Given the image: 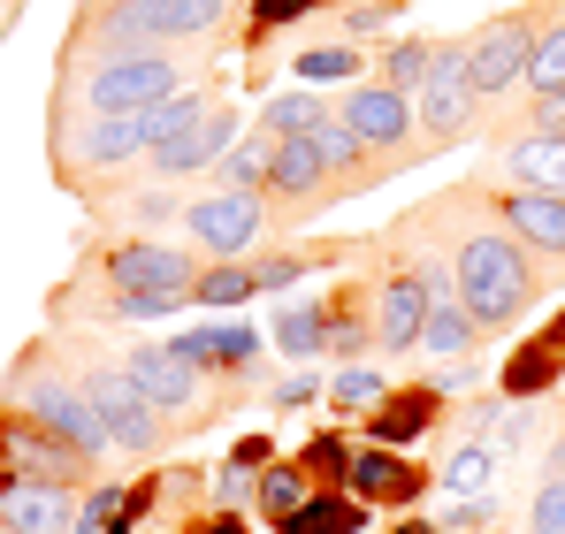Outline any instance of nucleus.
I'll use <instances>...</instances> for the list:
<instances>
[{
    "label": "nucleus",
    "mask_w": 565,
    "mask_h": 534,
    "mask_svg": "<svg viewBox=\"0 0 565 534\" xmlns=\"http://www.w3.org/2000/svg\"><path fill=\"white\" fill-rule=\"evenodd\" d=\"M451 282H459V306H467L481 329H512V321L535 306L527 245L504 237V229H467V237L451 245Z\"/></svg>",
    "instance_id": "obj_1"
},
{
    "label": "nucleus",
    "mask_w": 565,
    "mask_h": 534,
    "mask_svg": "<svg viewBox=\"0 0 565 534\" xmlns=\"http://www.w3.org/2000/svg\"><path fill=\"white\" fill-rule=\"evenodd\" d=\"M99 282L115 290V306H107L115 321H161V313L191 306L199 260L177 253V245H161V237H130V245H115L99 260Z\"/></svg>",
    "instance_id": "obj_2"
},
{
    "label": "nucleus",
    "mask_w": 565,
    "mask_h": 534,
    "mask_svg": "<svg viewBox=\"0 0 565 534\" xmlns=\"http://www.w3.org/2000/svg\"><path fill=\"white\" fill-rule=\"evenodd\" d=\"M184 62L177 54H115V62H85L70 70V99L85 115H146L161 107L169 92H184Z\"/></svg>",
    "instance_id": "obj_3"
},
{
    "label": "nucleus",
    "mask_w": 565,
    "mask_h": 534,
    "mask_svg": "<svg viewBox=\"0 0 565 534\" xmlns=\"http://www.w3.org/2000/svg\"><path fill=\"white\" fill-rule=\"evenodd\" d=\"M77 382H85V397H93V413H99V428H107V444H115V450L153 458V450L169 444V420L138 397V382H130L122 366H85Z\"/></svg>",
    "instance_id": "obj_4"
},
{
    "label": "nucleus",
    "mask_w": 565,
    "mask_h": 534,
    "mask_svg": "<svg viewBox=\"0 0 565 534\" xmlns=\"http://www.w3.org/2000/svg\"><path fill=\"white\" fill-rule=\"evenodd\" d=\"M15 405H23L46 436H62L70 450H85L93 466H99V450H115V444H107V428H99V413H93V397H85V382H62V374L39 366V374L15 382Z\"/></svg>",
    "instance_id": "obj_5"
},
{
    "label": "nucleus",
    "mask_w": 565,
    "mask_h": 534,
    "mask_svg": "<svg viewBox=\"0 0 565 534\" xmlns=\"http://www.w3.org/2000/svg\"><path fill=\"white\" fill-rule=\"evenodd\" d=\"M153 138H146V115H85L77 130L62 122V177H115L130 161H146Z\"/></svg>",
    "instance_id": "obj_6"
},
{
    "label": "nucleus",
    "mask_w": 565,
    "mask_h": 534,
    "mask_svg": "<svg viewBox=\"0 0 565 534\" xmlns=\"http://www.w3.org/2000/svg\"><path fill=\"white\" fill-rule=\"evenodd\" d=\"M436 298H444V275L436 267H390L375 282V313H367L382 352H397V359L420 352V329H428V306Z\"/></svg>",
    "instance_id": "obj_7"
},
{
    "label": "nucleus",
    "mask_w": 565,
    "mask_h": 534,
    "mask_svg": "<svg viewBox=\"0 0 565 534\" xmlns=\"http://www.w3.org/2000/svg\"><path fill=\"white\" fill-rule=\"evenodd\" d=\"M260 222H268V199H260V191H230V183H214L206 199H184L191 245L214 253V260H237V253L260 237Z\"/></svg>",
    "instance_id": "obj_8"
},
{
    "label": "nucleus",
    "mask_w": 565,
    "mask_h": 534,
    "mask_svg": "<svg viewBox=\"0 0 565 534\" xmlns=\"http://www.w3.org/2000/svg\"><path fill=\"white\" fill-rule=\"evenodd\" d=\"M122 374L138 382V397H146L169 428H191V420H199V389H206V382H199V366L177 359L169 344H130V352H122Z\"/></svg>",
    "instance_id": "obj_9"
},
{
    "label": "nucleus",
    "mask_w": 565,
    "mask_h": 534,
    "mask_svg": "<svg viewBox=\"0 0 565 534\" xmlns=\"http://www.w3.org/2000/svg\"><path fill=\"white\" fill-rule=\"evenodd\" d=\"M535 23L527 15H497L481 39L467 46V85L473 99H497V92H512V85H527V54H535Z\"/></svg>",
    "instance_id": "obj_10"
},
{
    "label": "nucleus",
    "mask_w": 565,
    "mask_h": 534,
    "mask_svg": "<svg viewBox=\"0 0 565 534\" xmlns=\"http://www.w3.org/2000/svg\"><path fill=\"white\" fill-rule=\"evenodd\" d=\"M467 115H473L467 46H436V62H428V77H420V107H413V122H420L436 146H451V138L467 130Z\"/></svg>",
    "instance_id": "obj_11"
},
{
    "label": "nucleus",
    "mask_w": 565,
    "mask_h": 534,
    "mask_svg": "<svg viewBox=\"0 0 565 534\" xmlns=\"http://www.w3.org/2000/svg\"><path fill=\"white\" fill-rule=\"evenodd\" d=\"M0 466H8V481H62V489H70L93 458H85V450H70L62 436H46V428L23 413L15 428H0Z\"/></svg>",
    "instance_id": "obj_12"
},
{
    "label": "nucleus",
    "mask_w": 565,
    "mask_h": 534,
    "mask_svg": "<svg viewBox=\"0 0 565 534\" xmlns=\"http://www.w3.org/2000/svg\"><path fill=\"white\" fill-rule=\"evenodd\" d=\"M337 122H352L367 146H382V153H390V161H397V153H420V146H413V130H420V122H413L405 92H390V85H352Z\"/></svg>",
    "instance_id": "obj_13"
},
{
    "label": "nucleus",
    "mask_w": 565,
    "mask_h": 534,
    "mask_svg": "<svg viewBox=\"0 0 565 534\" xmlns=\"http://www.w3.org/2000/svg\"><path fill=\"white\" fill-rule=\"evenodd\" d=\"M230 146H237V115H230V107L214 99V107H206V115L191 122L184 138L153 146L146 161H153V177H161V183H177V177H199V169H214V161H222Z\"/></svg>",
    "instance_id": "obj_14"
},
{
    "label": "nucleus",
    "mask_w": 565,
    "mask_h": 534,
    "mask_svg": "<svg viewBox=\"0 0 565 534\" xmlns=\"http://www.w3.org/2000/svg\"><path fill=\"white\" fill-rule=\"evenodd\" d=\"M77 504L62 481H0V534H70Z\"/></svg>",
    "instance_id": "obj_15"
},
{
    "label": "nucleus",
    "mask_w": 565,
    "mask_h": 534,
    "mask_svg": "<svg viewBox=\"0 0 565 534\" xmlns=\"http://www.w3.org/2000/svg\"><path fill=\"white\" fill-rule=\"evenodd\" d=\"M497 222H504V237H520L535 253H565V199L558 191L512 183V191H497Z\"/></svg>",
    "instance_id": "obj_16"
},
{
    "label": "nucleus",
    "mask_w": 565,
    "mask_h": 534,
    "mask_svg": "<svg viewBox=\"0 0 565 534\" xmlns=\"http://www.w3.org/2000/svg\"><path fill=\"white\" fill-rule=\"evenodd\" d=\"M344 489H352L360 504H413L420 473H413L397 450H352V473H344Z\"/></svg>",
    "instance_id": "obj_17"
},
{
    "label": "nucleus",
    "mask_w": 565,
    "mask_h": 534,
    "mask_svg": "<svg viewBox=\"0 0 565 534\" xmlns=\"http://www.w3.org/2000/svg\"><path fill=\"white\" fill-rule=\"evenodd\" d=\"M321 183H329V169H321V146L313 138H276L268 146V191L276 199L306 206V199H321Z\"/></svg>",
    "instance_id": "obj_18"
},
{
    "label": "nucleus",
    "mask_w": 565,
    "mask_h": 534,
    "mask_svg": "<svg viewBox=\"0 0 565 534\" xmlns=\"http://www.w3.org/2000/svg\"><path fill=\"white\" fill-rule=\"evenodd\" d=\"M504 169L527 183V191H558L565 199V130H527L504 146Z\"/></svg>",
    "instance_id": "obj_19"
},
{
    "label": "nucleus",
    "mask_w": 565,
    "mask_h": 534,
    "mask_svg": "<svg viewBox=\"0 0 565 534\" xmlns=\"http://www.w3.org/2000/svg\"><path fill=\"white\" fill-rule=\"evenodd\" d=\"M169 352L191 359V366H245V359L260 352V329H245V321H214V329H184Z\"/></svg>",
    "instance_id": "obj_20"
},
{
    "label": "nucleus",
    "mask_w": 565,
    "mask_h": 534,
    "mask_svg": "<svg viewBox=\"0 0 565 534\" xmlns=\"http://www.w3.org/2000/svg\"><path fill=\"white\" fill-rule=\"evenodd\" d=\"M360 527H367V504L352 489H313L276 534H360Z\"/></svg>",
    "instance_id": "obj_21"
},
{
    "label": "nucleus",
    "mask_w": 565,
    "mask_h": 534,
    "mask_svg": "<svg viewBox=\"0 0 565 534\" xmlns=\"http://www.w3.org/2000/svg\"><path fill=\"white\" fill-rule=\"evenodd\" d=\"M436 405H444L436 382H428V389H405V397H382L375 413H367V428H375V444H413V436L436 420Z\"/></svg>",
    "instance_id": "obj_22"
},
{
    "label": "nucleus",
    "mask_w": 565,
    "mask_h": 534,
    "mask_svg": "<svg viewBox=\"0 0 565 534\" xmlns=\"http://www.w3.org/2000/svg\"><path fill=\"white\" fill-rule=\"evenodd\" d=\"M337 115L313 99V92H276L268 107H260V138H313V130H329Z\"/></svg>",
    "instance_id": "obj_23"
},
{
    "label": "nucleus",
    "mask_w": 565,
    "mask_h": 534,
    "mask_svg": "<svg viewBox=\"0 0 565 534\" xmlns=\"http://www.w3.org/2000/svg\"><path fill=\"white\" fill-rule=\"evenodd\" d=\"M473 337H481V321H473L459 298H436L428 306V329H420V352H436V359H459L473 352Z\"/></svg>",
    "instance_id": "obj_24"
},
{
    "label": "nucleus",
    "mask_w": 565,
    "mask_h": 534,
    "mask_svg": "<svg viewBox=\"0 0 565 534\" xmlns=\"http://www.w3.org/2000/svg\"><path fill=\"white\" fill-rule=\"evenodd\" d=\"M253 290H260V275H253V267L222 260V267H199V282H191V306H206V313H237Z\"/></svg>",
    "instance_id": "obj_25"
},
{
    "label": "nucleus",
    "mask_w": 565,
    "mask_h": 534,
    "mask_svg": "<svg viewBox=\"0 0 565 534\" xmlns=\"http://www.w3.org/2000/svg\"><path fill=\"white\" fill-rule=\"evenodd\" d=\"M268 337H276L282 359H313L329 344V306H282L276 321H268Z\"/></svg>",
    "instance_id": "obj_26"
},
{
    "label": "nucleus",
    "mask_w": 565,
    "mask_h": 534,
    "mask_svg": "<svg viewBox=\"0 0 565 534\" xmlns=\"http://www.w3.org/2000/svg\"><path fill=\"white\" fill-rule=\"evenodd\" d=\"M313 489H306V466H260V489H253V504L268 512V527H282L298 504H306Z\"/></svg>",
    "instance_id": "obj_27"
},
{
    "label": "nucleus",
    "mask_w": 565,
    "mask_h": 534,
    "mask_svg": "<svg viewBox=\"0 0 565 534\" xmlns=\"http://www.w3.org/2000/svg\"><path fill=\"white\" fill-rule=\"evenodd\" d=\"M268 146H276V138H237V146L214 161L222 183H230V191H268Z\"/></svg>",
    "instance_id": "obj_28"
},
{
    "label": "nucleus",
    "mask_w": 565,
    "mask_h": 534,
    "mask_svg": "<svg viewBox=\"0 0 565 534\" xmlns=\"http://www.w3.org/2000/svg\"><path fill=\"white\" fill-rule=\"evenodd\" d=\"M206 107H214V99H199V92H169V99H161V107H146V138H153V146H169V138H184L191 122H199V115H206Z\"/></svg>",
    "instance_id": "obj_29"
},
{
    "label": "nucleus",
    "mask_w": 565,
    "mask_h": 534,
    "mask_svg": "<svg viewBox=\"0 0 565 534\" xmlns=\"http://www.w3.org/2000/svg\"><path fill=\"white\" fill-rule=\"evenodd\" d=\"M558 374V344H527V352H512V366H504V389L520 397V405H535V389Z\"/></svg>",
    "instance_id": "obj_30"
},
{
    "label": "nucleus",
    "mask_w": 565,
    "mask_h": 534,
    "mask_svg": "<svg viewBox=\"0 0 565 534\" xmlns=\"http://www.w3.org/2000/svg\"><path fill=\"white\" fill-rule=\"evenodd\" d=\"M527 92L543 99V92H565V23H551L543 39H535V54H527Z\"/></svg>",
    "instance_id": "obj_31"
},
{
    "label": "nucleus",
    "mask_w": 565,
    "mask_h": 534,
    "mask_svg": "<svg viewBox=\"0 0 565 534\" xmlns=\"http://www.w3.org/2000/svg\"><path fill=\"white\" fill-rule=\"evenodd\" d=\"M428 62H436V46H420V39H397V46L382 54V85H390V92H420Z\"/></svg>",
    "instance_id": "obj_32"
},
{
    "label": "nucleus",
    "mask_w": 565,
    "mask_h": 534,
    "mask_svg": "<svg viewBox=\"0 0 565 534\" xmlns=\"http://www.w3.org/2000/svg\"><path fill=\"white\" fill-rule=\"evenodd\" d=\"M298 77L306 85H352L360 77V46H313V54H298Z\"/></svg>",
    "instance_id": "obj_33"
},
{
    "label": "nucleus",
    "mask_w": 565,
    "mask_h": 534,
    "mask_svg": "<svg viewBox=\"0 0 565 534\" xmlns=\"http://www.w3.org/2000/svg\"><path fill=\"white\" fill-rule=\"evenodd\" d=\"M367 344H375V321H367L352 298H344V306H329V352H337V359H360Z\"/></svg>",
    "instance_id": "obj_34"
},
{
    "label": "nucleus",
    "mask_w": 565,
    "mask_h": 534,
    "mask_svg": "<svg viewBox=\"0 0 565 534\" xmlns=\"http://www.w3.org/2000/svg\"><path fill=\"white\" fill-rule=\"evenodd\" d=\"M329 397H337V413H375L382 405V374L375 366H344V374L329 382Z\"/></svg>",
    "instance_id": "obj_35"
},
{
    "label": "nucleus",
    "mask_w": 565,
    "mask_h": 534,
    "mask_svg": "<svg viewBox=\"0 0 565 534\" xmlns=\"http://www.w3.org/2000/svg\"><path fill=\"white\" fill-rule=\"evenodd\" d=\"M122 489H93L85 504H77V520H70V534H122Z\"/></svg>",
    "instance_id": "obj_36"
},
{
    "label": "nucleus",
    "mask_w": 565,
    "mask_h": 534,
    "mask_svg": "<svg viewBox=\"0 0 565 534\" xmlns=\"http://www.w3.org/2000/svg\"><path fill=\"white\" fill-rule=\"evenodd\" d=\"M444 489H451V496H481V489H489V450L459 444L444 458Z\"/></svg>",
    "instance_id": "obj_37"
},
{
    "label": "nucleus",
    "mask_w": 565,
    "mask_h": 534,
    "mask_svg": "<svg viewBox=\"0 0 565 534\" xmlns=\"http://www.w3.org/2000/svg\"><path fill=\"white\" fill-rule=\"evenodd\" d=\"M122 214H130V229H169V222H184V199H169V191L153 183V191H138Z\"/></svg>",
    "instance_id": "obj_38"
},
{
    "label": "nucleus",
    "mask_w": 565,
    "mask_h": 534,
    "mask_svg": "<svg viewBox=\"0 0 565 534\" xmlns=\"http://www.w3.org/2000/svg\"><path fill=\"white\" fill-rule=\"evenodd\" d=\"M298 466H306V473H321V481H344V473H352V444H344V436H313Z\"/></svg>",
    "instance_id": "obj_39"
},
{
    "label": "nucleus",
    "mask_w": 565,
    "mask_h": 534,
    "mask_svg": "<svg viewBox=\"0 0 565 534\" xmlns=\"http://www.w3.org/2000/svg\"><path fill=\"white\" fill-rule=\"evenodd\" d=\"M527 527H535V534H565V481H558V473L535 489V504H527Z\"/></svg>",
    "instance_id": "obj_40"
},
{
    "label": "nucleus",
    "mask_w": 565,
    "mask_h": 534,
    "mask_svg": "<svg viewBox=\"0 0 565 534\" xmlns=\"http://www.w3.org/2000/svg\"><path fill=\"white\" fill-rule=\"evenodd\" d=\"M253 275H260V290H290L298 275H306V253H268V260H253Z\"/></svg>",
    "instance_id": "obj_41"
},
{
    "label": "nucleus",
    "mask_w": 565,
    "mask_h": 534,
    "mask_svg": "<svg viewBox=\"0 0 565 534\" xmlns=\"http://www.w3.org/2000/svg\"><path fill=\"white\" fill-rule=\"evenodd\" d=\"M253 489H260V473H253V466H237V458L214 473V504H253Z\"/></svg>",
    "instance_id": "obj_42"
},
{
    "label": "nucleus",
    "mask_w": 565,
    "mask_h": 534,
    "mask_svg": "<svg viewBox=\"0 0 565 534\" xmlns=\"http://www.w3.org/2000/svg\"><path fill=\"white\" fill-rule=\"evenodd\" d=\"M313 8H329V0H253V23H260V31H276V23L313 15Z\"/></svg>",
    "instance_id": "obj_43"
},
{
    "label": "nucleus",
    "mask_w": 565,
    "mask_h": 534,
    "mask_svg": "<svg viewBox=\"0 0 565 534\" xmlns=\"http://www.w3.org/2000/svg\"><path fill=\"white\" fill-rule=\"evenodd\" d=\"M313 397H321V382H313V374H290V382L276 389V405H313Z\"/></svg>",
    "instance_id": "obj_44"
},
{
    "label": "nucleus",
    "mask_w": 565,
    "mask_h": 534,
    "mask_svg": "<svg viewBox=\"0 0 565 534\" xmlns=\"http://www.w3.org/2000/svg\"><path fill=\"white\" fill-rule=\"evenodd\" d=\"M535 130H565V92H543L535 99Z\"/></svg>",
    "instance_id": "obj_45"
},
{
    "label": "nucleus",
    "mask_w": 565,
    "mask_h": 534,
    "mask_svg": "<svg viewBox=\"0 0 565 534\" xmlns=\"http://www.w3.org/2000/svg\"><path fill=\"white\" fill-rule=\"evenodd\" d=\"M191 534H253V527H245L237 512H222V504H214V512H206V520H199V527H191Z\"/></svg>",
    "instance_id": "obj_46"
},
{
    "label": "nucleus",
    "mask_w": 565,
    "mask_h": 534,
    "mask_svg": "<svg viewBox=\"0 0 565 534\" xmlns=\"http://www.w3.org/2000/svg\"><path fill=\"white\" fill-rule=\"evenodd\" d=\"M268 450H276V444H268V436H245V444L230 450V458H237V466H253V473H260V466H268Z\"/></svg>",
    "instance_id": "obj_47"
},
{
    "label": "nucleus",
    "mask_w": 565,
    "mask_h": 534,
    "mask_svg": "<svg viewBox=\"0 0 565 534\" xmlns=\"http://www.w3.org/2000/svg\"><path fill=\"white\" fill-rule=\"evenodd\" d=\"M390 534H436V527H428V520H397Z\"/></svg>",
    "instance_id": "obj_48"
},
{
    "label": "nucleus",
    "mask_w": 565,
    "mask_h": 534,
    "mask_svg": "<svg viewBox=\"0 0 565 534\" xmlns=\"http://www.w3.org/2000/svg\"><path fill=\"white\" fill-rule=\"evenodd\" d=\"M551 473H558V481H565V444H558V450H551Z\"/></svg>",
    "instance_id": "obj_49"
},
{
    "label": "nucleus",
    "mask_w": 565,
    "mask_h": 534,
    "mask_svg": "<svg viewBox=\"0 0 565 534\" xmlns=\"http://www.w3.org/2000/svg\"><path fill=\"white\" fill-rule=\"evenodd\" d=\"M0 31H8V0H0Z\"/></svg>",
    "instance_id": "obj_50"
}]
</instances>
